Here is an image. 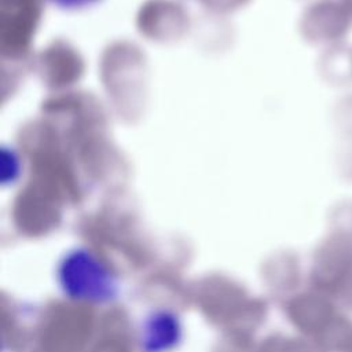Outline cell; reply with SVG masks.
<instances>
[{
    "mask_svg": "<svg viewBox=\"0 0 352 352\" xmlns=\"http://www.w3.org/2000/svg\"><path fill=\"white\" fill-rule=\"evenodd\" d=\"M58 278L63 292L76 300L103 302L116 294L114 275L87 249L69 252L59 263Z\"/></svg>",
    "mask_w": 352,
    "mask_h": 352,
    "instance_id": "obj_1",
    "label": "cell"
},
{
    "mask_svg": "<svg viewBox=\"0 0 352 352\" xmlns=\"http://www.w3.org/2000/svg\"><path fill=\"white\" fill-rule=\"evenodd\" d=\"M182 327L175 314L169 311L151 312L142 324L140 344L146 352H166L180 340Z\"/></svg>",
    "mask_w": 352,
    "mask_h": 352,
    "instance_id": "obj_2",
    "label": "cell"
},
{
    "mask_svg": "<svg viewBox=\"0 0 352 352\" xmlns=\"http://www.w3.org/2000/svg\"><path fill=\"white\" fill-rule=\"evenodd\" d=\"M51 1L63 8H80V7L89 6L98 0H51Z\"/></svg>",
    "mask_w": 352,
    "mask_h": 352,
    "instance_id": "obj_3",
    "label": "cell"
}]
</instances>
